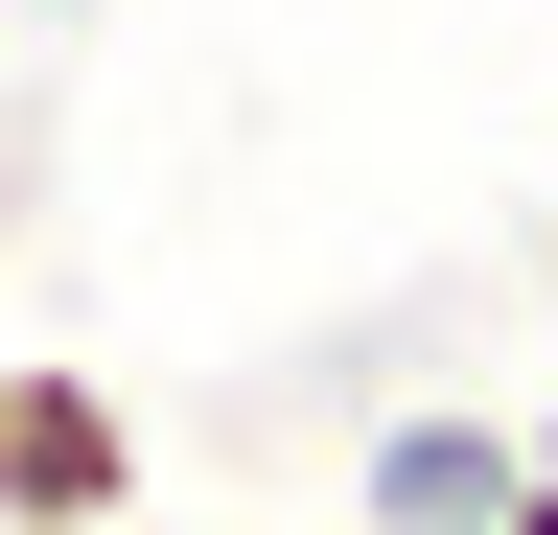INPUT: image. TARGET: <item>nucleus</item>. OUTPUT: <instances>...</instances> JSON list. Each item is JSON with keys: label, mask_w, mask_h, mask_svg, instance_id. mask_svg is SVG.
<instances>
[{"label": "nucleus", "mask_w": 558, "mask_h": 535, "mask_svg": "<svg viewBox=\"0 0 558 535\" xmlns=\"http://www.w3.org/2000/svg\"><path fill=\"white\" fill-rule=\"evenodd\" d=\"M0 512H140V396L94 350H0Z\"/></svg>", "instance_id": "obj_1"}, {"label": "nucleus", "mask_w": 558, "mask_h": 535, "mask_svg": "<svg viewBox=\"0 0 558 535\" xmlns=\"http://www.w3.org/2000/svg\"><path fill=\"white\" fill-rule=\"evenodd\" d=\"M535 489V442L488 420V396H418V420H373V465H349V535H488Z\"/></svg>", "instance_id": "obj_2"}, {"label": "nucleus", "mask_w": 558, "mask_h": 535, "mask_svg": "<svg viewBox=\"0 0 558 535\" xmlns=\"http://www.w3.org/2000/svg\"><path fill=\"white\" fill-rule=\"evenodd\" d=\"M0 535H140V512H0Z\"/></svg>", "instance_id": "obj_3"}, {"label": "nucleus", "mask_w": 558, "mask_h": 535, "mask_svg": "<svg viewBox=\"0 0 558 535\" xmlns=\"http://www.w3.org/2000/svg\"><path fill=\"white\" fill-rule=\"evenodd\" d=\"M512 535H558V465H535V489H512Z\"/></svg>", "instance_id": "obj_4"}, {"label": "nucleus", "mask_w": 558, "mask_h": 535, "mask_svg": "<svg viewBox=\"0 0 558 535\" xmlns=\"http://www.w3.org/2000/svg\"><path fill=\"white\" fill-rule=\"evenodd\" d=\"M488 535H512V512H488Z\"/></svg>", "instance_id": "obj_5"}]
</instances>
